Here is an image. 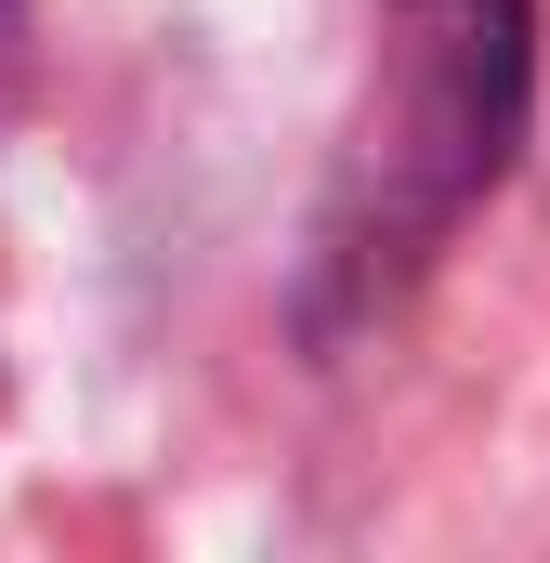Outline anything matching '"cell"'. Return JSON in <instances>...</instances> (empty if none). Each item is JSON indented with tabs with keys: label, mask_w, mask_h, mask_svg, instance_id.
<instances>
[]
</instances>
